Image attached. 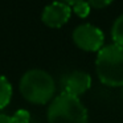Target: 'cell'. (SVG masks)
I'll use <instances>...</instances> for the list:
<instances>
[{
  "label": "cell",
  "mask_w": 123,
  "mask_h": 123,
  "mask_svg": "<svg viewBox=\"0 0 123 123\" xmlns=\"http://www.w3.org/2000/svg\"><path fill=\"white\" fill-rule=\"evenodd\" d=\"M23 98L33 105H46L53 101L56 82L48 72L43 69H31L23 74L19 83Z\"/></svg>",
  "instance_id": "obj_1"
},
{
  "label": "cell",
  "mask_w": 123,
  "mask_h": 123,
  "mask_svg": "<svg viewBox=\"0 0 123 123\" xmlns=\"http://www.w3.org/2000/svg\"><path fill=\"white\" fill-rule=\"evenodd\" d=\"M98 80L109 87H123V48L117 44L105 45L95 58Z\"/></svg>",
  "instance_id": "obj_2"
},
{
  "label": "cell",
  "mask_w": 123,
  "mask_h": 123,
  "mask_svg": "<svg viewBox=\"0 0 123 123\" xmlns=\"http://www.w3.org/2000/svg\"><path fill=\"white\" fill-rule=\"evenodd\" d=\"M46 119L48 123H89V114L80 98L61 93L49 103Z\"/></svg>",
  "instance_id": "obj_3"
},
{
  "label": "cell",
  "mask_w": 123,
  "mask_h": 123,
  "mask_svg": "<svg viewBox=\"0 0 123 123\" xmlns=\"http://www.w3.org/2000/svg\"><path fill=\"white\" fill-rule=\"evenodd\" d=\"M73 41L82 50L98 53L105 46V35L98 27L86 23L78 25L73 31Z\"/></svg>",
  "instance_id": "obj_4"
},
{
  "label": "cell",
  "mask_w": 123,
  "mask_h": 123,
  "mask_svg": "<svg viewBox=\"0 0 123 123\" xmlns=\"http://www.w3.org/2000/svg\"><path fill=\"white\" fill-rule=\"evenodd\" d=\"M62 93L80 98L91 87V77L83 70H73L62 78Z\"/></svg>",
  "instance_id": "obj_5"
},
{
  "label": "cell",
  "mask_w": 123,
  "mask_h": 123,
  "mask_svg": "<svg viewBox=\"0 0 123 123\" xmlns=\"http://www.w3.org/2000/svg\"><path fill=\"white\" fill-rule=\"evenodd\" d=\"M72 8L64 1H53L44 8L41 13L43 23L49 28H61L70 19Z\"/></svg>",
  "instance_id": "obj_6"
},
{
  "label": "cell",
  "mask_w": 123,
  "mask_h": 123,
  "mask_svg": "<svg viewBox=\"0 0 123 123\" xmlns=\"http://www.w3.org/2000/svg\"><path fill=\"white\" fill-rule=\"evenodd\" d=\"M12 99V85L6 75H0V110L6 109Z\"/></svg>",
  "instance_id": "obj_7"
},
{
  "label": "cell",
  "mask_w": 123,
  "mask_h": 123,
  "mask_svg": "<svg viewBox=\"0 0 123 123\" xmlns=\"http://www.w3.org/2000/svg\"><path fill=\"white\" fill-rule=\"evenodd\" d=\"M31 114L27 110H17L12 115L0 114V123H29Z\"/></svg>",
  "instance_id": "obj_8"
},
{
  "label": "cell",
  "mask_w": 123,
  "mask_h": 123,
  "mask_svg": "<svg viewBox=\"0 0 123 123\" xmlns=\"http://www.w3.org/2000/svg\"><path fill=\"white\" fill-rule=\"evenodd\" d=\"M111 37L114 40V44L123 48V15L115 19L111 27Z\"/></svg>",
  "instance_id": "obj_9"
},
{
  "label": "cell",
  "mask_w": 123,
  "mask_h": 123,
  "mask_svg": "<svg viewBox=\"0 0 123 123\" xmlns=\"http://www.w3.org/2000/svg\"><path fill=\"white\" fill-rule=\"evenodd\" d=\"M73 11L78 15L80 17H86L89 13H90V4L87 1H83V0H80L73 6Z\"/></svg>",
  "instance_id": "obj_10"
},
{
  "label": "cell",
  "mask_w": 123,
  "mask_h": 123,
  "mask_svg": "<svg viewBox=\"0 0 123 123\" xmlns=\"http://www.w3.org/2000/svg\"><path fill=\"white\" fill-rule=\"evenodd\" d=\"M112 1H114V0H89V4H90V7H93V8L101 9V8L107 7L109 4H111Z\"/></svg>",
  "instance_id": "obj_11"
},
{
  "label": "cell",
  "mask_w": 123,
  "mask_h": 123,
  "mask_svg": "<svg viewBox=\"0 0 123 123\" xmlns=\"http://www.w3.org/2000/svg\"><path fill=\"white\" fill-rule=\"evenodd\" d=\"M61 1H64V3H66L68 6H74L77 1H80V0H61Z\"/></svg>",
  "instance_id": "obj_12"
}]
</instances>
